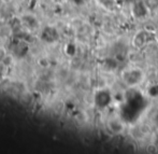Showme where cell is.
Returning a JSON list of instances; mask_svg holds the SVG:
<instances>
[{
  "label": "cell",
  "mask_w": 158,
  "mask_h": 154,
  "mask_svg": "<svg viewBox=\"0 0 158 154\" xmlns=\"http://www.w3.org/2000/svg\"><path fill=\"white\" fill-rule=\"evenodd\" d=\"M41 38H42V40H44V41H46V42H54L55 40H57V38H58V33H57L55 28L46 27L42 30Z\"/></svg>",
  "instance_id": "obj_1"
}]
</instances>
